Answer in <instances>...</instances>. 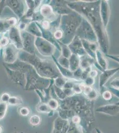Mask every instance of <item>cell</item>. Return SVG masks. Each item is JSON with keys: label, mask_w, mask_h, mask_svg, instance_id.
Instances as JSON below:
<instances>
[{"label": "cell", "mask_w": 119, "mask_h": 133, "mask_svg": "<svg viewBox=\"0 0 119 133\" xmlns=\"http://www.w3.org/2000/svg\"><path fill=\"white\" fill-rule=\"evenodd\" d=\"M2 50L3 61L5 64H12L18 59V49L12 44L10 43Z\"/></svg>", "instance_id": "1"}, {"label": "cell", "mask_w": 119, "mask_h": 133, "mask_svg": "<svg viewBox=\"0 0 119 133\" xmlns=\"http://www.w3.org/2000/svg\"><path fill=\"white\" fill-rule=\"evenodd\" d=\"M3 66L6 72V74L11 82L15 84L23 86L26 83V78L24 73L11 69L3 63Z\"/></svg>", "instance_id": "2"}, {"label": "cell", "mask_w": 119, "mask_h": 133, "mask_svg": "<svg viewBox=\"0 0 119 133\" xmlns=\"http://www.w3.org/2000/svg\"><path fill=\"white\" fill-rule=\"evenodd\" d=\"M8 36L11 44H13L18 50L22 49V44L20 30L17 27L11 28L8 31Z\"/></svg>", "instance_id": "3"}, {"label": "cell", "mask_w": 119, "mask_h": 133, "mask_svg": "<svg viewBox=\"0 0 119 133\" xmlns=\"http://www.w3.org/2000/svg\"><path fill=\"white\" fill-rule=\"evenodd\" d=\"M6 7H8L18 17L21 18L24 12V7L21 1L7 0L5 1Z\"/></svg>", "instance_id": "4"}, {"label": "cell", "mask_w": 119, "mask_h": 133, "mask_svg": "<svg viewBox=\"0 0 119 133\" xmlns=\"http://www.w3.org/2000/svg\"><path fill=\"white\" fill-rule=\"evenodd\" d=\"M96 111L111 116H114L119 113V105L112 104L102 106L97 108Z\"/></svg>", "instance_id": "5"}, {"label": "cell", "mask_w": 119, "mask_h": 133, "mask_svg": "<svg viewBox=\"0 0 119 133\" xmlns=\"http://www.w3.org/2000/svg\"><path fill=\"white\" fill-rule=\"evenodd\" d=\"M3 24L6 31H8L9 29L15 27L17 23V20L15 17H11L3 20Z\"/></svg>", "instance_id": "6"}, {"label": "cell", "mask_w": 119, "mask_h": 133, "mask_svg": "<svg viewBox=\"0 0 119 133\" xmlns=\"http://www.w3.org/2000/svg\"><path fill=\"white\" fill-rule=\"evenodd\" d=\"M5 7H6L5 5V1H0V34H4L6 32H7L4 25L3 20L1 18L2 13Z\"/></svg>", "instance_id": "7"}, {"label": "cell", "mask_w": 119, "mask_h": 133, "mask_svg": "<svg viewBox=\"0 0 119 133\" xmlns=\"http://www.w3.org/2000/svg\"><path fill=\"white\" fill-rule=\"evenodd\" d=\"M22 103L23 100L21 97L19 96H11L8 104L12 106H18L22 104Z\"/></svg>", "instance_id": "8"}, {"label": "cell", "mask_w": 119, "mask_h": 133, "mask_svg": "<svg viewBox=\"0 0 119 133\" xmlns=\"http://www.w3.org/2000/svg\"><path fill=\"white\" fill-rule=\"evenodd\" d=\"M29 122L31 125L36 127L39 125L41 123V118L39 115H34L30 117Z\"/></svg>", "instance_id": "9"}, {"label": "cell", "mask_w": 119, "mask_h": 133, "mask_svg": "<svg viewBox=\"0 0 119 133\" xmlns=\"http://www.w3.org/2000/svg\"><path fill=\"white\" fill-rule=\"evenodd\" d=\"M8 104L0 101V120H2L6 115Z\"/></svg>", "instance_id": "10"}, {"label": "cell", "mask_w": 119, "mask_h": 133, "mask_svg": "<svg viewBox=\"0 0 119 133\" xmlns=\"http://www.w3.org/2000/svg\"><path fill=\"white\" fill-rule=\"evenodd\" d=\"M36 110H37L38 112L46 113H50L52 111V110L49 108V107L46 104L38 105L36 108Z\"/></svg>", "instance_id": "11"}, {"label": "cell", "mask_w": 119, "mask_h": 133, "mask_svg": "<svg viewBox=\"0 0 119 133\" xmlns=\"http://www.w3.org/2000/svg\"><path fill=\"white\" fill-rule=\"evenodd\" d=\"M10 43V41L8 36H6L4 34H3L0 39V46L2 49L7 46Z\"/></svg>", "instance_id": "12"}, {"label": "cell", "mask_w": 119, "mask_h": 133, "mask_svg": "<svg viewBox=\"0 0 119 133\" xmlns=\"http://www.w3.org/2000/svg\"><path fill=\"white\" fill-rule=\"evenodd\" d=\"M18 112L23 116H27L30 114V110L29 108L23 107L18 109Z\"/></svg>", "instance_id": "13"}, {"label": "cell", "mask_w": 119, "mask_h": 133, "mask_svg": "<svg viewBox=\"0 0 119 133\" xmlns=\"http://www.w3.org/2000/svg\"><path fill=\"white\" fill-rule=\"evenodd\" d=\"M11 96L9 93H4L2 94L0 97V101L4 103H7L10 98Z\"/></svg>", "instance_id": "14"}, {"label": "cell", "mask_w": 119, "mask_h": 133, "mask_svg": "<svg viewBox=\"0 0 119 133\" xmlns=\"http://www.w3.org/2000/svg\"><path fill=\"white\" fill-rule=\"evenodd\" d=\"M48 106L49 107V108H51V110H56V109H57L58 104L57 102L53 100V101H51L48 104Z\"/></svg>", "instance_id": "15"}, {"label": "cell", "mask_w": 119, "mask_h": 133, "mask_svg": "<svg viewBox=\"0 0 119 133\" xmlns=\"http://www.w3.org/2000/svg\"><path fill=\"white\" fill-rule=\"evenodd\" d=\"M72 121L74 123H77L80 122V118L78 116H75L72 118Z\"/></svg>", "instance_id": "16"}, {"label": "cell", "mask_w": 119, "mask_h": 133, "mask_svg": "<svg viewBox=\"0 0 119 133\" xmlns=\"http://www.w3.org/2000/svg\"><path fill=\"white\" fill-rule=\"evenodd\" d=\"M53 133H63V131L61 130H57L55 129H53Z\"/></svg>", "instance_id": "17"}, {"label": "cell", "mask_w": 119, "mask_h": 133, "mask_svg": "<svg viewBox=\"0 0 119 133\" xmlns=\"http://www.w3.org/2000/svg\"><path fill=\"white\" fill-rule=\"evenodd\" d=\"M96 130L97 133H102V132L101 130H99V129L97 128H96Z\"/></svg>", "instance_id": "18"}, {"label": "cell", "mask_w": 119, "mask_h": 133, "mask_svg": "<svg viewBox=\"0 0 119 133\" xmlns=\"http://www.w3.org/2000/svg\"><path fill=\"white\" fill-rule=\"evenodd\" d=\"M3 128L2 125H0V133H2L3 131Z\"/></svg>", "instance_id": "19"}, {"label": "cell", "mask_w": 119, "mask_h": 133, "mask_svg": "<svg viewBox=\"0 0 119 133\" xmlns=\"http://www.w3.org/2000/svg\"><path fill=\"white\" fill-rule=\"evenodd\" d=\"M3 34H0V39H1V37H2V36H3ZM2 48H1V46H0V51L1 50H2Z\"/></svg>", "instance_id": "20"}, {"label": "cell", "mask_w": 119, "mask_h": 133, "mask_svg": "<svg viewBox=\"0 0 119 133\" xmlns=\"http://www.w3.org/2000/svg\"><path fill=\"white\" fill-rule=\"evenodd\" d=\"M18 133V132H13V133Z\"/></svg>", "instance_id": "21"}, {"label": "cell", "mask_w": 119, "mask_h": 133, "mask_svg": "<svg viewBox=\"0 0 119 133\" xmlns=\"http://www.w3.org/2000/svg\"><path fill=\"white\" fill-rule=\"evenodd\" d=\"M21 133H24V132H21Z\"/></svg>", "instance_id": "22"}, {"label": "cell", "mask_w": 119, "mask_h": 133, "mask_svg": "<svg viewBox=\"0 0 119 133\" xmlns=\"http://www.w3.org/2000/svg\"><path fill=\"white\" fill-rule=\"evenodd\" d=\"M36 133H38L37 132H36Z\"/></svg>", "instance_id": "23"}]
</instances>
